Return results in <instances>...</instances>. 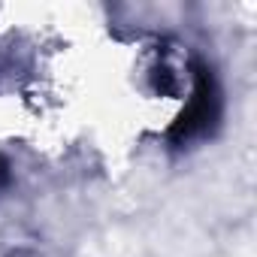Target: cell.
Wrapping results in <instances>:
<instances>
[{"mask_svg": "<svg viewBox=\"0 0 257 257\" xmlns=\"http://www.w3.org/2000/svg\"><path fill=\"white\" fill-rule=\"evenodd\" d=\"M215 112H218V94H215V85H212V76L203 70V67H197V91H194V97H191V106L182 112V118H179V124L173 127V140H188V137H194L197 131H203V127L215 118Z\"/></svg>", "mask_w": 257, "mask_h": 257, "instance_id": "obj_1", "label": "cell"}]
</instances>
